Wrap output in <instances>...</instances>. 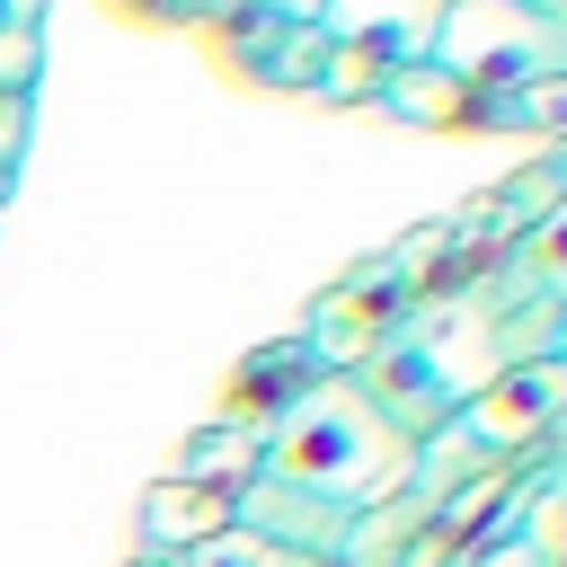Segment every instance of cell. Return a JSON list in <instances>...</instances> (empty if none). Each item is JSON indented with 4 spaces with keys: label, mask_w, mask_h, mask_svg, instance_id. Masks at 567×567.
Returning a JSON list of instances; mask_svg holds the SVG:
<instances>
[{
    "label": "cell",
    "mask_w": 567,
    "mask_h": 567,
    "mask_svg": "<svg viewBox=\"0 0 567 567\" xmlns=\"http://www.w3.org/2000/svg\"><path fill=\"white\" fill-rule=\"evenodd\" d=\"M408 470H416V434L363 381H310L275 416V434L257 452V478L301 487L310 505H328L346 523L372 514V505H390V496H408Z\"/></svg>",
    "instance_id": "cell-1"
},
{
    "label": "cell",
    "mask_w": 567,
    "mask_h": 567,
    "mask_svg": "<svg viewBox=\"0 0 567 567\" xmlns=\"http://www.w3.org/2000/svg\"><path fill=\"white\" fill-rule=\"evenodd\" d=\"M230 523V487H159V505L142 514V540H177V549H195L204 532H221Z\"/></svg>",
    "instance_id": "cell-2"
},
{
    "label": "cell",
    "mask_w": 567,
    "mask_h": 567,
    "mask_svg": "<svg viewBox=\"0 0 567 567\" xmlns=\"http://www.w3.org/2000/svg\"><path fill=\"white\" fill-rule=\"evenodd\" d=\"M523 284H540V292H567V204L532 230V248H523Z\"/></svg>",
    "instance_id": "cell-3"
},
{
    "label": "cell",
    "mask_w": 567,
    "mask_h": 567,
    "mask_svg": "<svg viewBox=\"0 0 567 567\" xmlns=\"http://www.w3.org/2000/svg\"><path fill=\"white\" fill-rule=\"evenodd\" d=\"M266 567H328V558H310V549H275Z\"/></svg>",
    "instance_id": "cell-4"
}]
</instances>
